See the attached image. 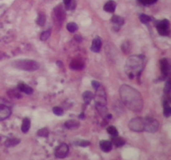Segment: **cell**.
Returning a JSON list of instances; mask_svg holds the SVG:
<instances>
[{
	"label": "cell",
	"mask_w": 171,
	"mask_h": 160,
	"mask_svg": "<svg viewBox=\"0 0 171 160\" xmlns=\"http://www.w3.org/2000/svg\"><path fill=\"white\" fill-rule=\"evenodd\" d=\"M120 97L124 104L134 112H139L144 106L140 93L129 85H122L120 89Z\"/></svg>",
	"instance_id": "cell-1"
},
{
	"label": "cell",
	"mask_w": 171,
	"mask_h": 160,
	"mask_svg": "<svg viewBox=\"0 0 171 160\" xmlns=\"http://www.w3.org/2000/svg\"><path fill=\"white\" fill-rule=\"evenodd\" d=\"M144 66V58L143 55H133L127 59L125 65V71L128 76L133 79L140 74Z\"/></svg>",
	"instance_id": "cell-2"
},
{
	"label": "cell",
	"mask_w": 171,
	"mask_h": 160,
	"mask_svg": "<svg viewBox=\"0 0 171 160\" xmlns=\"http://www.w3.org/2000/svg\"><path fill=\"white\" fill-rule=\"evenodd\" d=\"M12 64L16 69L25 71H35L39 68V64L32 59H18Z\"/></svg>",
	"instance_id": "cell-3"
},
{
	"label": "cell",
	"mask_w": 171,
	"mask_h": 160,
	"mask_svg": "<svg viewBox=\"0 0 171 160\" xmlns=\"http://www.w3.org/2000/svg\"><path fill=\"white\" fill-rule=\"evenodd\" d=\"M159 124L158 121L151 117L144 118V131L149 133H155L158 131Z\"/></svg>",
	"instance_id": "cell-4"
},
{
	"label": "cell",
	"mask_w": 171,
	"mask_h": 160,
	"mask_svg": "<svg viewBox=\"0 0 171 160\" xmlns=\"http://www.w3.org/2000/svg\"><path fill=\"white\" fill-rule=\"evenodd\" d=\"M96 92V95H95V101H96V106H97L98 110L100 111L101 109L106 110L105 109V105H106V97H105V93L104 89L99 87Z\"/></svg>",
	"instance_id": "cell-5"
},
{
	"label": "cell",
	"mask_w": 171,
	"mask_h": 160,
	"mask_svg": "<svg viewBox=\"0 0 171 160\" xmlns=\"http://www.w3.org/2000/svg\"><path fill=\"white\" fill-rule=\"evenodd\" d=\"M129 129L134 132H142L144 131V118L137 117L130 120L129 123Z\"/></svg>",
	"instance_id": "cell-6"
},
{
	"label": "cell",
	"mask_w": 171,
	"mask_h": 160,
	"mask_svg": "<svg viewBox=\"0 0 171 160\" xmlns=\"http://www.w3.org/2000/svg\"><path fill=\"white\" fill-rule=\"evenodd\" d=\"M11 114L10 107L0 101V121L8 119Z\"/></svg>",
	"instance_id": "cell-7"
},
{
	"label": "cell",
	"mask_w": 171,
	"mask_h": 160,
	"mask_svg": "<svg viewBox=\"0 0 171 160\" xmlns=\"http://www.w3.org/2000/svg\"><path fill=\"white\" fill-rule=\"evenodd\" d=\"M69 153V147L66 143H61L56 148V149L54 151V154L57 158H63L66 157L67 154Z\"/></svg>",
	"instance_id": "cell-8"
},
{
	"label": "cell",
	"mask_w": 171,
	"mask_h": 160,
	"mask_svg": "<svg viewBox=\"0 0 171 160\" xmlns=\"http://www.w3.org/2000/svg\"><path fill=\"white\" fill-rule=\"evenodd\" d=\"M157 31L160 35L165 36L169 33V22L168 20H161L157 25Z\"/></svg>",
	"instance_id": "cell-9"
},
{
	"label": "cell",
	"mask_w": 171,
	"mask_h": 160,
	"mask_svg": "<svg viewBox=\"0 0 171 160\" xmlns=\"http://www.w3.org/2000/svg\"><path fill=\"white\" fill-rule=\"evenodd\" d=\"M102 47V40L100 37H95L92 42V45H91V50L95 53H99L100 51V48Z\"/></svg>",
	"instance_id": "cell-10"
},
{
	"label": "cell",
	"mask_w": 171,
	"mask_h": 160,
	"mask_svg": "<svg viewBox=\"0 0 171 160\" xmlns=\"http://www.w3.org/2000/svg\"><path fill=\"white\" fill-rule=\"evenodd\" d=\"M84 61L80 59H73L70 63V68L74 70H81L84 69Z\"/></svg>",
	"instance_id": "cell-11"
},
{
	"label": "cell",
	"mask_w": 171,
	"mask_h": 160,
	"mask_svg": "<svg viewBox=\"0 0 171 160\" xmlns=\"http://www.w3.org/2000/svg\"><path fill=\"white\" fill-rule=\"evenodd\" d=\"M160 67H161V73L164 76L166 77L169 74V64L168 60L166 59H163L160 60Z\"/></svg>",
	"instance_id": "cell-12"
},
{
	"label": "cell",
	"mask_w": 171,
	"mask_h": 160,
	"mask_svg": "<svg viewBox=\"0 0 171 160\" xmlns=\"http://www.w3.org/2000/svg\"><path fill=\"white\" fill-rule=\"evenodd\" d=\"M100 148L104 152H110L112 149V143L109 140H102L100 143Z\"/></svg>",
	"instance_id": "cell-13"
},
{
	"label": "cell",
	"mask_w": 171,
	"mask_h": 160,
	"mask_svg": "<svg viewBox=\"0 0 171 160\" xmlns=\"http://www.w3.org/2000/svg\"><path fill=\"white\" fill-rule=\"evenodd\" d=\"M116 3L115 1H112L110 0L109 2L105 3V6H104V10L108 12V13H114L115 11V8H116Z\"/></svg>",
	"instance_id": "cell-14"
},
{
	"label": "cell",
	"mask_w": 171,
	"mask_h": 160,
	"mask_svg": "<svg viewBox=\"0 0 171 160\" xmlns=\"http://www.w3.org/2000/svg\"><path fill=\"white\" fill-rule=\"evenodd\" d=\"M54 15L58 19L63 21L64 18V12L63 9V7L61 5L57 6L56 8H54Z\"/></svg>",
	"instance_id": "cell-15"
},
{
	"label": "cell",
	"mask_w": 171,
	"mask_h": 160,
	"mask_svg": "<svg viewBox=\"0 0 171 160\" xmlns=\"http://www.w3.org/2000/svg\"><path fill=\"white\" fill-rule=\"evenodd\" d=\"M18 89H19L21 92H23V93H24V94H28V95H30V94H32L33 92V89L25 84H18Z\"/></svg>",
	"instance_id": "cell-16"
},
{
	"label": "cell",
	"mask_w": 171,
	"mask_h": 160,
	"mask_svg": "<svg viewBox=\"0 0 171 160\" xmlns=\"http://www.w3.org/2000/svg\"><path fill=\"white\" fill-rule=\"evenodd\" d=\"M64 126L69 129H76L79 127V122L75 121V120H68L64 124Z\"/></svg>",
	"instance_id": "cell-17"
},
{
	"label": "cell",
	"mask_w": 171,
	"mask_h": 160,
	"mask_svg": "<svg viewBox=\"0 0 171 160\" xmlns=\"http://www.w3.org/2000/svg\"><path fill=\"white\" fill-rule=\"evenodd\" d=\"M30 119L28 118H25L23 119V124H22V127H21V129H22V132L23 133H27L29 130V128H30Z\"/></svg>",
	"instance_id": "cell-18"
},
{
	"label": "cell",
	"mask_w": 171,
	"mask_h": 160,
	"mask_svg": "<svg viewBox=\"0 0 171 160\" xmlns=\"http://www.w3.org/2000/svg\"><path fill=\"white\" fill-rule=\"evenodd\" d=\"M171 114L170 104L169 100H165L164 103V115L165 117H169Z\"/></svg>",
	"instance_id": "cell-19"
},
{
	"label": "cell",
	"mask_w": 171,
	"mask_h": 160,
	"mask_svg": "<svg viewBox=\"0 0 171 160\" xmlns=\"http://www.w3.org/2000/svg\"><path fill=\"white\" fill-rule=\"evenodd\" d=\"M113 143L116 146V147H121L123 145H125V141L122 138L119 137V136H113L112 138Z\"/></svg>",
	"instance_id": "cell-20"
},
{
	"label": "cell",
	"mask_w": 171,
	"mask_h": 160,
	"mask_svg": "<svg viewBox=\"0 0 171 160\" xmlns=\"http://www.w3.org/2000/svg\"><path fill=\"white\" fill-rule=\"evenodd\" d=\"M111 21L119 27L124 24V23H125V19L122 17H120V16H114L111 18Z\"/></svg>",
	"instance_id": "cell-21"
},
{
	"label": "cell",
	"mask_w": 171,
	"mask_h": 160,
	"mask_svg": "<svg viewBox=\"0 0 171 160\" xmlns=\"http://www.w3.org/2000/svg\"><path fill=\"white\" fill-rule=\"evenodd\" d=\"M93 98H94L93 94L90 91H86L83 94V99H84V102H85L86 104H90Z\"/></svg>",
	"instance_id": "cell-22"
},
{
	"label": "cell",
	"mask_w": 171,
	"mask_h": 160,
	"mask_svg": "<svg viewBox=\"0 0 171 160\" xmlns=\"http://www.w3.org/2000/svg\"><path fill=\"white\" fill-rule=\"evenodd\" d=\"M45 21H46V17L43 13H40L38 15V18H37V23H38L39 26H44V23H45Z\"/></svg>",
	"instance_id": "cell-23"
},
{
	"label": "cell",
	"mask_w": 171,
	"mask_h": 160,
	"mask_svg": "<svg viewBox=\"0 0 171 160\" xmlns=\"http://www.w3.org/2000/svg\"><path fill=\"white\" fill-rule=\"evenodd\" d=\"M67 29L70 32V33H74L76 32L78 29V25L75 23H69L67 24Z\"/></svg>",
	"instance_id": "cell-24"
},
{
	"label": "cell",
	"mask_w": 171,
	"mask_h": 160,
	"mask_svg": "<svg viewBox=\"0 0 171 160\" xmlns=\"http://www.w3.org/2000/svg\"><path fill=\"white\" fill-rule=\"evenodd\" d=\"M49 130L47 129V128H41V129H39L37 132V134H38V136H39V137H48L49 136Z\"/></svg>",
	"instance_id": "cell-25"
},
{
	"label": "cell",
	"mask_w": 171,
	"mask_h": 160,
	"mask_svg": "<svg viewBox=\"0 0 171 160\" xmlns=\"http://www.w3.org/2000/svg\"><path fill=\"white\" fill-rule=\"evenodd\" d=\"M107 132L109 133L110 135H112V136H117L118 133H119L117 128H116L115 126H109L107 128Z\"/></svg>",
	"instance_id": "cell-26"
},
{
	"label": "cell",
	"mask_w": 171,
	"mask_h": 160,
	"mask_svg": "<svg viewBox=\"0 0 171 160\" xmlns=\"http://www.w3.org/2000/svg\"><path fill=\"white\" fill-rule=\"evenodd\" d=\"M139 20L141 21V23H148L151 21V18L149 16L146 15V14H140V16H139Z\"/></svg>",
	"instance_id": "cell-27"
},
{
	"label": "cell",
	"mask_w": 171,
	"mask_h": 160,
	"mask_svg": "<svg viewBox=\"0 0 171 160\" xmlns=\"http://www.w3.org/2000/svg\"><path fill=\"white\" fill-rule=\"evenodd\" d=\"M74 143H75L76 145H78V146H81V147H86V146L90 145V143L89 142V141H86V140H82V139L77 140V141H75Z\"/></svg>",
	"instance_id": "cell-28"
},
{
	"label": "cell",
	"mask_w": 171,
	"mask_h": 160,
	"mask_svg": "<svg viewBox=\"0 0 171 160\" xmlns=\"http://www.w3.org/2000/svg\"><path fill=\"white\" fill-rule=\"evenodd\" d=\"M53 112L57 116H62V115L64 114V110L60 107H54V109H53Z\"/></svg>",
	"instance_id": "cell-29"
},
{
	"label": "cell",
	"mask_w": 171,
	"mask_h": 160,
	"mask_svg": "<svg viewBox=\"0 0 171 160\" xmlns=\"http://www.w3.org/2000/svg\"><path fill=\"white\" fill-rule=\"evenodd\" d=\"M170 89H171V82L170 79H168L167 82H166L165 86H164V93L166 94H170Z\"/></svg>",
	"instance_id": "cell-30"
},
{
	"label": "cell",
	"mask_w": 171,
	"mask_h": 160,
	"mask_svg": "<svg viewBox=\"0 0 171 160\" xmlns=\"http://www.w3.org/2000/svg\"><path fill=\"white\" fill-rule=\"evenodd\" d=\"M50 31H45V32H43L42 34L40 36V39L42 41H46L48 38L50 37Z\"/></svg>",
	"instance_id": "cell-31"
},
{
	"label": "cell",
	"mask_w": 171,
	"mask_h": 160,
	"mask_svg": "<svg viewBox=\"0 0 171 160\" xmlns=\"http://www.w3.org/2000/svg\"><path fill=\"white\" fill-rule=\"evenodd\" d=\"M20 142V140L19 139H9L7 141L6 143V145L8 146V147H11V146H15L16 144H18V143Z\"/></svg>",
	"instance_id": "cell-32"
},
{
	"label": "cell",
	"mask_w": 171,
	"mask_h": 160,
	"mask_svg": "<svg viewBox=\"0 0 171 160\" xmlns=\"http://www.w3.org/2000/svg\"><path fill=\"white\" fill-rule=\"evenodd\" d=\"M91 84H92V86L95 88V89H97L99 87H100V84L99 82L95 81V80H94V81H92V83H91Z\"/></svg>",
	"instance_id": "cell-33"
},
{
	"label": "cell",
	"mask_w": 171,
	"mask_h": 160,
	"mask_svg": "<svg viewBox=\"0 0 171 160\" xmlns=\"http://www.w3.org/2000/svg\"><path fill=\"white\" fill-rule=\"evenodd\" d=\"M157 2V0H146V5H149V4H152V3H154Z\"/></svg>",
	"instance_id": "cell-34"
},
{
	"label": "cell",
	"mask_w": 171,
	"mask_h": 160,
	"mask_svg": "<svg viewBox=\"0 0 171 160\" xmlns=\"http://www.w3.org/2000/svg\"><path fill=\"white\" fill-rule=\"evenodd\" d=\"M75 39L77 40V42H79V43H80V42L82 41L81 36H80V35H76V36H75Z\"/></svg>",
	"instance_id": "cell-35"
},
{
	"label": "cell",
	"mask_w": 171,
	"mask_h": 160,
	"mask_svg": "<svg viewBox=\"0 0 171 160\" xmlns=\"http://www.w3.org/2000/svg\"><path fill=\"white\" fill-rule=\"evenodd\" d=\"M70 1H71V0H64V3H65V5H68V4L70 3Z\"/></svg>",
	"instance_id": "cell-36"
}]
</instances>
